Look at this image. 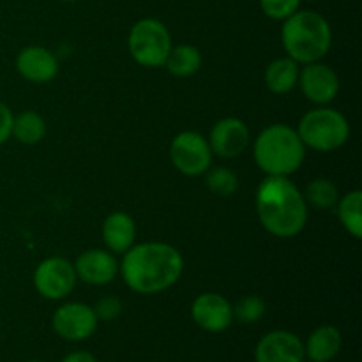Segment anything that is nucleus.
Masks as SVG:
<instances>
[{"instance_id": "21", "label": "nucleus", "mask_w": 362, "mask_h": 362, "mask_svg": "<svg viewBox=\"0 0 362 362\" xmlns=\"http://www.w3.org/2000/svg\"><path fill=\"white\" fill-rule=\"evenodd\" d=\"M11 136L16 138L20 144L35 145L46 136V122L37 112H21L13 119V131Z\"/></svg>"}, {"instance_id": "26", "label": "nucleus", "mask_w": 362, "mask_h": 362, "mask_svg": "<svg viewBox=\"0 0 362 362\" xmlns=\"http://www.w3.org/2000/svg\"><path fill=\"white\" fill-rule=\"evenodd\" d=\"M122 308H124L122 300H120L119 297L105 296V297H101L98 303H95V306L92 308V310H94L98 320L112 322V320H117V318L120 317V313H122Z\"/></svg>"}, {"instance_id": "16", "label": "nucleus", "mask_w": 362, "mask_h": 362, "mask_svg": "<svg viewBox=\"0 0 362 362\" xmlns=\"http://www.w3.org/2000/svg\"><path fill=\"white\" fill-rule=\"evenodd\" d=\"M103 240L112 253L124 255L136 240V225L126 212H113L103 223Z\"/></svg>"}, {"instance_id": "12", "label": "nucleus", "mask_w": 362, "mask_h": 362, "mask_svg": "<svg viewBox=\"0 0 362 362\" xmlns=\"http://www.w3.org/2000/svg\"><path fill=\"white\" fill-rule=\"evenodd\" d=\"M297 85L300 87L306 99H310L315 105H327L334 101L339 92V78L332 67L327 64L318 62L304 64L303 69L299 71V81Z\"/></svg>"}, {"instance_id": "14", "label": "nucleus", "mask_w": 362, "mask_h": 362, "mask_svg": "<svg viewBox=\"0 0 362 362\" xmlns=\"http://www.w3.org/2000/svg\"><path fill=\"white\" fill-rule=\"evenodd\" d=\"M76 276L87 285H108L119 274V264L110 251L87 250L74 262Z\"/></svg>"}, {"instance_id": "25", "label": "nucleus", "mask_w": 362, "mask_h": 362, "mask_svg": "<svg viewBox=\"0 0 362 362\" xmlns=\"http://www.w3.org/2000/svg\"><path fill=\"white\" fill-rule=\"evenodd\" d=\"M300 0H260V7L271 20H286L299 11Z\"/></svg>"}, {"instance_id": "5", "label": "nucleus", "mask_w": 362, "mask_h": 362, "mask_svg": "<svg viewBox=\"0 0 362 362\" xmlns=\"http://www.w3.org/2000/svg\"><path fill=\"white\" fill-rule=\"evenodd\" d=\"M296 131L306 148L332 152L346 144L350 136V124L338 110L315 108L303 115Z\"/></svg>"}, {"instance_id": "2", "label": "nucleus", "mask_w": 362, "mask_h": 362, "mask_svg": "<svg viewBox=\"0 0 362 362\" xmlns=\"http://www.w3.org/2000/svg\"><path fill=\"white\" fill-rule=\"evenodd\" d=\"M257 214L271 235L292 239L308 223V204L288 177L267 175L257 189Z\"/></svg>"}, {"instance_id": "6", "label": "nucleus", "mask_w": 362, "mask_h": 362, "mask_svg": "<svg viewBox=\"0 0 362 362\" xmlns=\"http://www.w3.org/2000/svg\"><path fill=\"white\" fill-rule=\"evenodd\" d=\"M127 46L136 64L144 67H163L172 49V35L163 21L144 18L131 28Z\"/></svg>"}, {"instance_id": "20", "label": "nucleus", "mask_w": 362, "mask_h": 362, "mask_svg": "<svg viewBox=\"0 0 362 362\" xmlns=\"http://www.w3.org/2000/svg\"><path fill=\"white\" fill-rule=\"evenodd\" d=\"M338 218L341 221L343 228L354 237L361 239L362 237V191L354 189L346 193L345 197L339 198L338 204Z\"/></svg>"}, {"instance_id": "27", "label": "nucleus", "mask_w": 362, "mask_h": 362, "mask_svg": "<svg viewBox=\"0 0 362 362\" xmlns=\"http://www.w3.org/2000/svg\"><path fill=\"white\" fill-rule=\"evenodd\" d=\"M13 112L6 103L0 101V145L6 144L11 138V131H13Z\"/></svg>"}, {"instance_id": "29", "label": "nucleus", "mask_w": 362, "mask_h": 362, "mask_svg": "<svg viewBox=\"0 0 362 362\" xmlns=\"http://www.w3.org/2000/svg\"><path fill=\"white\" fill-rule=\"evenodd\" d=\"M25 362H41V361H25Z\"/></svg>"}, {"instance_id": "13", "label": "nucleus", "mask_w": 362, "mask_h": 362, "mask_svg": "<svg viewBox=\"0 0 362 362\" xmlns=\"http://www.w3.org/2000/svg\"><path fill=\"white\" fill-rule=\"evenodd\" d=\"M304 341L290 331H271L255 349L257 362H304Z\"/></svg>"}, {"instance_id": "7", "label": "nucleus", "mask_w": 362, "mask_h": 362, "mask_svg": "<svg viewBox=\"0 0 362 362\" xmlns=\"http://www.w3.org/2000/svg\"><path fill=\"white\" fill-rule=\"evenodd\" d=\"M212 156L207 138L197 131L179 133L170 144L172 165L187 177L204 175L211 168Z\"/></svg>"}, {"instance_id": "10", "label": "nucleus", "mask_w": 362, "mask_h": 362, "mask_svg": "<svg viewBox=\"0 0 362 362\" xmlns=\"http://www.w3.org/2000/svg\"><path fill=\"white\" fill-rule=\"evenodd\" d=\"M250 127L246 122L237 117H226L218 120L209 134V145H211L212 154L219 156L223 159L239 158L250 147Z\"/></svg>"}, {"instance_id": "28", "label": "nucleus", "mask_w": 362, "mask_h": 362, "mask_svg": "<svg viewBox=\"0 0 362 362\" xmlns=\"http://www.w3.org/2000/svg\"><path fill=\"white\" fill-rule=\"evenodd\" d=\"M60 362H98L95 357L90 352H85V350H76V352L67 354Z\"/></svg>"}, {"instance_id": "19", "label": "nucleus", "mask_w": 362, "mask_h": 362, "mask_svg": "<svg viewBox=\"0 0 362 362\" xmlns=\"http://www.w3.org/2000/svg\"><path fill=\"white\" fill-rule=\"evenodd\" d=\"M165 67L177 78H189L202 67V53L193 45L172 46L165 60Z\"/></svg>"}, {"instance_id": "22", "label": "nucleus", "mask_w": 362, "mask_h": 362, "mask_svg": "<svg viewBox=\"0 0 362 362\" xmlns=\"http://www.w3.org/2000/svg\"><path fill=\"white\" fill-rule=\"evenodd\" d=\"M303 194L306 204L318 211H329V209L336 207L339 200L338 187L329 179H313L306 186V193Z\"/></svg>"}, {"instance_id": "8", "label": "nucleus", "mask_w": 362, "mask_h": 362, "mask_svg": "<svg viewBox=\"0 0 362 362\" xmlns=\"http://www.w3.org/2000/svg\"><path fill=\"white\" fill-rule=\"evenodd\" d=\"M78 281L74 265L62 257H49L37 265L34 286L45 299L62 300L74 290Z\"/></svg>"}, {"instance_id": "3", "label": "nucleus", "mask_w": 362, "mask_h": 362, "mask_svg": "<svg viewBox=\"0 0 362 362\" xmlns=\"http://www.w3.org/2000/svg\"><path fill=\"white\" fill-rule=\"evenodd\" d=\"M281 42L286 55L297 64L318 62L332 46L329 21L315 11H296L283 20Z\"/></svg>"}, {"instance_id": "23", "label": "nucleus", "mask_w": 362, "mask_h": 362, "mask_svg": "<svg viewBox=\"0 0 362 362\" xmlns=\"http://www.w3.org/2000/svg\"><path fill=\"white\" fill-rule=\"evenodd\" d=\"M205 186L218 197H232L239 187V179L233 170L216 166V168H209L205 172Z\"/></svg>"}, {"instance_id": "24", "label": "nucleus", "mask_w": 362, "mask_h": 362, "mask_svg": "<svg viewBox=\"0 0 362 362\" xmlns=\"http://www.w3.org/2000/svg\"><path fill=\"white\" fill-rule=\"evenodd\" d=\"M265 315V303L258 296H246L233 306V318L243 324H257Z\"/></svg>"}, {"instance_id": "4", "label": "nucleus", "mask_w": 362, "mask_h": 362, "mask_svg": "<svg viewBox=\"0 0 362 362\" xmlns=\"http://www.w3.org/2000/svg\"><path fill=\"white\" fill-rule=\"evenodd\" d=\"M253 156L258 168L267 175L290 177L303 166L306 147L293 127L271 124L255 140Z\"/></svg>"}, {"instance_id": "30", "label": "nucleus", "mask_w": 362, "mask_h": 362, "mask_svg": "<svg viewBox=\"0 0 362 362\" xmlns=\"http://www.w3.org/2000/svg\"><path fill=\"white\" fill-rule=\"evenodd\" d=\"M64 2H74V0H64Z\"/></svg>"}, {"instance_id": "18", "label": "nucleus", "mask_w": 362, "mask_h": 362, "mask_svg": "<svg viewBox=\"0 0 362 362\" xmlns=\"http://www.w3.org/2000/svg\"><path fill=\"white\" fill-rule=\"evenodd\" d=\"M299 64L290 57L272 60L265 69V85L272 94H288L296 88L297 81H299Z\"/></svg>"}, {"instance_id": "11", "label": "nucleus", "mask_w": 362, "mask_h": 362, "mask_svg": "<svg viewBox=\"0 0 362 362\" xmlns=\"http://www.w3.org/2000/svg\"><path fill=\"white\" fill-rule=\"evenodd\" d=\"M191 317H193V322L202 331L218 334V332L226 331L232 325L233 306L221 293H200L193 300Z\"/></svg>"}, {"instance_id": "17", "label": "nucleus", "mask_w": 362, "mask_h": 362, "mask_svg": "<svg viewBox=\"0 0 362 362\" xmlns=\"http://www.w3.org/2000/svg\"><path fill=\"white\" fill-rule=\"evenodd\" d=\"M341 332L334 325H320L304 343V352L311 362H331L341 350Z\"/></svg>"}, {"instance_id": "1", "label": "nucleus", "mask_w": 362, "mask_h": 362, "mask_svg": "<svg viewBox=\"0 0 362 362\" xmlns=\"http://www.w3.org/2000/svg\"><path fill=\"white\" fill-rule=\"evenodd\" d=\"M119 271L133 292L154 296L179 281L184 271V258L177 247L165 243L133 244L124 253Z\"/></svg>"}, {"instance_id": "15", "label": "nucleus", "mask_w": 362, "mask_h": 362, "mask_svg": "<svg viewBox=\"0 0 362 362\" xmlns=\"http://www.w3.org/2000/svg\"><path fill=\"white\" fill-rule=\"evenodd\" d=\"M16 69L32 83H48L59 73V60L42 46H27L16 57Z\"/></svg>"}, {"instance_id": "9", "label": "nucleus", "mask_w": 362, "mask_h": 362, "mask_svg": "<svg viewBox=\"0 0 362 362\" xmlns=\"http://www.w3.org/2000/svg\"><path fill=\"white\" fill-rule=\"evenodd\" d=\"M94 310L83 303H66L55 310L52 327L66 341H85L98 329Z\"/></svg>"}]
</instances>
